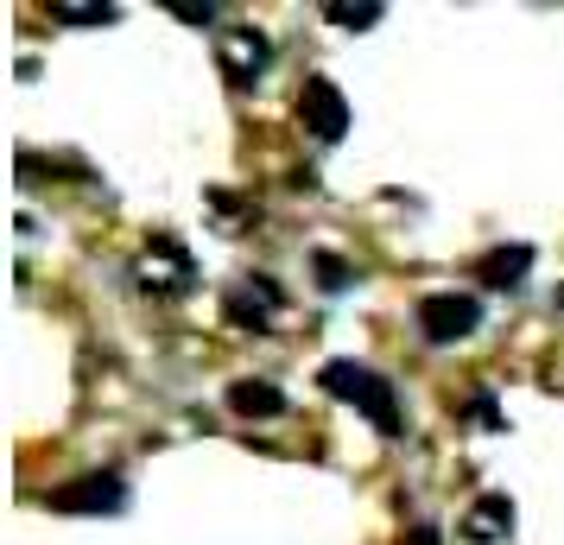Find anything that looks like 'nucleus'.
Segmentation results:
<instances>
[{"instance_id":"4468645a","label":"nucleus","mask_w":564,"mask_h":545,"mask_svg":"<svg viewBox=\"0 0 564 545\" xmlns=\"http://www.w3.org/2000/svg\"><path fill=\"white\" fill-rule=\"evenodd\" d=\"M463 413L476 418V425H482V432H508V418L495 413V400H488V393H476V400H469V406H463Z\"/></svg>"},{"instance_id":"7ed1b4c3","label":"nucleus","mask_w":564,"mask_h":545,"mask_svg":"<svg viewBox=\"0 0 564 545\" xmlns=\"http://www.w3.org/2000/svg\"><path fill=\"white\" fill-rule=\"evenodd\" d=\"M45 508L52 514H121L128 508V482L102 469V476H77V482H64V489L45 494Z\"/></svg>"},{"instance_id":"0eeeda50","label":"nucleus","mask_w":564,"mask_h":545,"mask_svg":"<svg viewBox=\"0 0 564 545\" xmlns=\"http://www.w3.org/2000/svg\"><path fill=\"white\" fill-rule=\"evenodd\" d=\"M280 305H285L280 286H273L267 273H254L241 292H229V305H223V312H229V324L254 330V337H267V330H273V317H280Z\"/></svg>"},{"instance_id":"9b49d317","label":"nucleus","mask_w":564,"mask_h":545,"mask_svg":"<svg viewBox=\"0 0 564 545\" xmlns=\"http://www.w3.org/2000/svg\"><path fill=\"white\" fill-rule=\"evenodd\" d=\"M52 20H64V26H115L121 13L96 7V0H52Z\"/></svg>"},{"instance_id":"ddd939ff","label":"nucleus","mask_w":564,"mask_h":545,"mask_svg":"<svg viewBox=\"0 0 564 545\" xmlns=\"http://www.w3.org/2000/svg\"><path fill=\"white\" fill-rule=\"evenodd\" d=\"M311 266H317V286H324V292H349V280H356L336 254H311Z\"/></svg>"},{"instance_id":"2eb2a0df","label":"nucleus","mask_w":564,"mask_h":545,"mask_svg":"<svg viewBox=\"0 0 564 545\" xmlns=\"http://www.w3.org/2000/svg\"><path fill=\"white\" fill-rule=\"evenodd\" d=\"M165 7H172L178 20H191V26H209V20H216V7H209V0H165Z\"/></svg>"},{"instance_id":"dca6fc26","label":"nucleus","mask_w":564,"mask_h":545,"mask_svg":"<svg viewBox=\"0 0 564 545\" xmlns=\"http://www.w3.org/2000/svg\"><path fill=\"white\" fill-rule=\"evenodd\" d=\"M412 545H444V539H437V526H412Z\"/></svg>"},{"instance_id":"39448f33","label":"nucleus","mask_w":564,"mask_h":545,"mask_svg":"<svg viewBox=\"0 0 564 545\" xmlns=\"http://www.w3.org/2000/svg\"><path fill=\"white\" fill-rule=\"evenodd\" d=\"M299 121H305L317 140H343L349 133V102H343V89L330 77H305L299 89Z\"/></svg>"},{"instance_id":"f3484780","label":"nucleus","mask_w":564,"mask_h":545,"mask_svg":"<svg viewBox=\"0 0 564 545\" xmlns=\"http://www.w3.org/2000/svg\"><path fill=\"white\" fill-rule=\"evenodd\" d=\"M558 312H564V286H558Z\"/></svg>"},{"instance_id":"1a4fd4ad","label":"nucleus","mask_w":564,"mask_h":545,"mask_svg":"<svg viewBox=\"0 0 564 545\" xmlns=\"http://www.w3.org/2000/svg\"><path fill=\"white\" fill-rule=\"evenodd\" d=\"M527 266H533V248L527 241H513V248H495V254L476 260V280L495 292H513L520 280H527Z\"/></svg>"},{"instance_id":"20e7f679","label":"nucleus","mask_w":564,"mask_h":545,"mask_svg":"<svg viewBox=\"0 0 564 545\" xmlns=\"http://www.w3.org/2000/svg\"><path fill=\"white\" fill-rule=\"evenodd\" d=\"M216 64H223L229 83H260L267 64H273V45H267L260 26H223L216 32Z\"/></svg>"},{"instance_id":"f257e3e1","label":"nucleus","mask_w":564,"mask_h":545,"mask_svg":"<svg viewBox=\"0 0 564 545\" xmlns=\"http://www.w3.org/2000/svg\"><path fill=\"white\" fill-rule=\"evenodd\" d=\"M317 381H324V393H330V400L356 406V413L368 418L381 438H400V400H393V381H381L375 368H361V362H349V356H343V362H324V374H317Z\"/></svg>"},{"instance_id":"f03ea898","label":"nucleus","mask_w":564,"mask_h":545,"mask_svg":"<svg viewBox=\"0 0 564 545\" xmlns=\"http://www.w3.org/2000/svg\"><path fill=\"white\" fill-rule=\"evenodd\" d=\"M419 330L425 342H463L482 330V298H469V292H432V298H419Z\"/></svg>"},{"instance_id":"f8f14e48","label":"nucleus","mask_w":564,"mask_h":545,"mask_svg":"<svg viewBox=\"0 0 564 545\" xmlns=\"http://www.w3.org/2000/svg\"><path fill=\"white\" fill-rule=\"evenodd\" d=\"M324 13H330L336 26H349V32H368V26H375V20L387 13V7H381V0H361V7H349V0H336V7H324Z\"/></svg>"},{"instance_id":"423d86ee","label":"nucleus","mask_w":564,"mask_h":545,"mask_svg":"<svg viewBox=\"0 0 564 545\" xmlns=\"http://www.w3.org/2000/svg\"><path fill=\"white\" fill-rule=\"evenodd\" d=\"M133 273H140V286H147V292H184L191 280H197L191 254H184V248L172 241V235H159L153 248L140 254V266H133Z\"/></svg>"},{"instance_id":"6e6552de","label":"nucleus","mask_w":564,"mask_h":545,"mask_svg":"<svg viewBox=\"0 0 564 545\" xmlns=\"http://www.w3.org/2000/svg\"><path fill=\"white\" fill-rule=\"evenodd\" d=\"M457 533H463L469 545H501V539L513 533V501H508V494H482V501L463 514Z\"/></svg>"},{"instance_id":"9d476101","label":"nucleus","mask_w":564,"mask_h":545,"mask_svg":"<svg viewBox=\"0 0 564 545\" xmlns=\"http://www.w3.org/2000/svg\"><path fill=\"white\" fill-rule=\"evenodd\" d=\"M229 413L241 418H280L285 413V393L273 381H235L229 388Z\"/></svg>"}]
</instances>
